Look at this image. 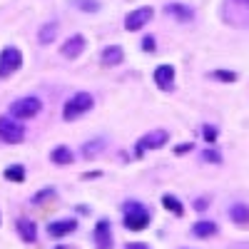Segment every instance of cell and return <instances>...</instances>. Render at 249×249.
<instances>
[{
	"label": "cell",
	"instance_id": "8fae6325",
	"mask_svg": "<svg viewBox=\"0 0 249 249\" xmlns=\"http://www.w3.org/2000/svg\"><path fill=\"white\" fill-rule=\"evenodd\" d=\"M155 82H157L160 90H172L175 88V68L172 65L155 68Z\"/></svg>",
	"mask_w": 249,
	"mask_h": 249
},
{
	"label": "cell",
	"instance_id": "603a6c76",
	"mask_svg": "<svg viewBox=\"0 0 249 249\" xmlns=\"http://www.w3.org/2000/svg\"><path fill=\"white\" fill-rule=\"evenodd\" d=\"M212 77H214V80H224V82H234V80H237V72H230V70H214Z\"/></svg>",
	"mask_w": 249,
	"mask_h": 249
},
{
	"label": "cell",
	"instance_id": "30bf717a",
	"mask_svg": "<svg viewBox=\"0 0 249 249\" xmlns=\"http://www.w3.org/2000/svg\"><path fill=\"white\" fill-rule=\"evenodd\" d=\"M85 45H88V40L82 37V35H72V37H68L65 43H62V55L70 57V60H75V57H80V55H82Z\"/></svg>",
	"mask_w": 249,
	"mask_h": 249
},
{
	"label": "cell",
	"instance_id": "7402d4cb",
	"mask_svg": "<svg viewBox=\"0 0 249 249\" xmlns=\"http://www.w3.org/2000/svg\"><path fill=\"white\" fill-rule=\"evenodd\" d=\"M5 179H10V182H23V179H25V167H23V164H13V167H8V170H5Z\"/></svg>",
	"mask_w": 249,
	"mask_h": 249
},
{
	"label": "cell",
	"instance_id": "4fadbf2b",
	"mask_svg": "<svg viewBox=\"0 0 249 249\" xmlns=\"http://www.w3.org/2000/svg\"><path fill=\"white\" fill-rule=\"evenodd\" d=\"M122 57H124L122 45H107V48H102V53H100V62H102L105 68H115V65H120Z\"/></svg>",
	"mask_w": 249,
	"mask_h": 249
},
{
	"label": "cell",
	"instance_id": "e0dca14e",
	"mask_svg": "<svg viewBox=\"0 0 249 249\" xmlns=\"http://www.w3.org/2000/svg\"><path fill=\"white\" fill-rule=\"evenodd\" d=\"M18 232L23 237V242H35L37 239V227L33 219H18Z\"/></svg>",
	"mask_w": 249,
	"mask_h": 249
},
{
	"label": "cell",
	"instance_id": "7a4b0ae2",
	"mask_svg": "<svg viewBox=\"0 0 249 249\" xmlns=\"http://www.w3.org/2000/svg\"><path fill=\"white\" fill-rule=\"evenodd\" d=\"M92 105H95V100H92L90 92H75V95L65 102V107H62V117H65L68 122H72V120L82 117L85 112H90Z\"/></svg>",
	"mask_w": 249,
	"mask_h": 249
},
{
	"label": "cell",
	"instance_id": "6da1fadb",
	"mask_svg": "<svg viewBox=\"0 0 249 249\" xmlns=\"http://www.w3.org/2000/svg\"><path fill=\"white\" fill-rule=\"evenodd\" d=\"M122 214H124V227L132 230V232H142V230L150 227V212L135 199L122 204Z\"/></svg>",
	"mask_w": 249,
	"mask_h": 249
},
{
	"label": "cell",
	"instance_id": "ac0fdd59",
	"mask_svg": "<svg viewBox=\"0 0 249 249\" xmlns=\"http://www.w3.org/2000/svg\"><path fill=\"white\" fill-rule=\"evenodd\" d=\"M192 234L195 237H214L217 234V224L214 222H210V219H202V222H195V227H192Z\"/></svg>",
	"mask_w": 249,
	"mask_h": 249
},
{
	"label": "cell",
	"instance_id": "d6986e66",
	"mask_svg": "<svg viewBox=\"0 0 249 249\" xmlns=\"http://www.w3.org/2000/svg\"><path fill=\"white\" fill-rule=\"evenodd\" d=\"M50 162L53 164H70L72 162V150L65 147V144H60V147H55L50 152Z\"/></svg>",
	"mask_w": 249,
	"mask_h": 249
},
{
	"label": "cell",
	"instance_id": "83f0119b",
	"mask_svg": "<svg viewBox=\"0 0 249 249\" xmlns=\"http://www.w3.org/2000/svg\"><path fill=\"white\" fill-rule=\"evenodd\" d=\"M124 249H150V247H147V244H142V242H130Z\"/></svg>",
	"mask_w": 249,
	"mask_h": 249
},
{
	"label": "cell",
	"instance_id": "277c9868",
	"mask_svg": "<svg viewBox=\"0 0 249 249\" xmlns=\"http://www.w3.org/2000/svg\"><path fill=\"white\" fill-rule=\"evenodd\" d=\"M167 142H170V132H167V130H152V132H147L144 137H140V140H137L135 155H137V157H142L147 150H160V147H164Z\"/></svg>",
	"mask_w": 249,
	"mask_h": 249
},
{
	"label": "cell",
	"instance_id": "44dd1931",
	"mask_svg": "<svg viewBox=\"0 0 249 249\" xmlns=\"http://www.w3.org/2000/svg\"><path fill=\"white\" fill-rule=\"evenodd\" d=\"M72 5H75L77 10H82V13H97V10L102 8L100 0H72Z\"/></svg>",
	"mask_w": 249,
	"mask_h": 249
},
{
	"label": "cell",
	"instance_id": "f546056e",
	"mask_svg": "<svg viewBox=\"0 0 249 249\" xmlns=\"http://www.w3.org/2000/svg\"><path fill=\"white\" fill-rule=\"evenodd\" d=\"M195 207H197V210H204V207H207V202H204V199H197V204H195Z\"/></svg>",
	"mask_w": 249,
	"mask_h": 249
},
{
	"label": "cell",
	"instance_id": "9c48e42d",
	"mask_svg": "<svg viewBox=\"0 0 249 249\" xmlns=\"http://www.w3.org/2000/svg\"><path fill=\"white\" fill-rule=\"evenodd\" d=\"M107 147V140L105 137H92L88 142H82V147H80V155L85 157V160H95L97 155H102Z\"/></svg>",
	"mask_w": 249,
	"mask_h": 249
},
{
	"label": "cell",
	"instance_id": "5bb4252c",
	"mask_svg": "<svg viewBox=\"0 0 249 249\" xmlns=\"http://www.w3.org/2000/svg\"><path fill=\"white\" fill-rule=\"evenodd\" d=\"M57 30H60V25H57V20H48V23L40 28V33H37V40L43 45H50V43H55V37H57Z\"/></svg>",
	"mask_w": 249,
	"mask_h": 249
},
{
	"label": "cell",
	"instance_id": "3957f363",
	"mask_svg": "<svg viewBox=\"0 0 249 249\" xmlns=\"http://www.w3.org/2000/svg\"><path fill=\"white\" fill-rule=\"evenodd\" d=\"M40 110H43V100L35 97V95L20 97V100H15L13 105H10V115H13L15 120H30V117H35Z\"/></svg>",
	"mask_w": 249,
	"mask_h": 249
},
{
	"label": "cell",
	"instance_id": "ffe728a7",
	"mask_svg": "<svg viewBox=\"0 0 249 249\" xmlns=\"http://www.w3.org/2000/svg\"><path fill=\"white\" fill-rule=\"evenodd\" d=\"M162 207H164L167 212L177 214V217H182V214H184V207H182V202H179L175 195H162Z\"/></svg>",
	"mask_w": 249,
	"mask_h": 249
},
{
	"label": "cell",
	"instance_id": "4316f807",
	"mask_svg": "<svg viewBox=\"0 0 249 249\" xmlns=\"http://www.w3.org/2000/svg\"><path fill=\"white\" fill-rule=\"evenodd\" d=\"M204 137H207V142H214L217 130H214V127H204Z\"/></svg>",
	"mask_w": 249,
	"mask_h": 249
},
{
	"label": "cell",
	"instance_id": "d4e9b609",
	"mask_svg": "<svg viewBox=\"0 0 249 249\" xmlns=\"http://www.w3.org/2000/svg\"><path fill=\"white\" fill-rule=\"evenodd\" d=\"M202 160H204V162H212V164H219V162H222V155L214 152V150H204V152H202Z\"/></svg>",
	"mask_w": 249,
	"mask_h": 249
},
{
	"label": "cell",
	"instance_id": "ba28073f",
	"mask_svg": "<svg viewBox=\"0 0 249 249\" xmlns=\"http://www.w3.org/2000/svg\"><path fill=\"white\" fill-rule=\"evenodd\" d=\"M95 247L97 249H112V232H110L107 219H100L95 224Z\"/></svg>",
	"mask_w": 249,
	"mask_h": 249
},
{
	"label": "cell",
	"instance_id": "5b68a950",
	"mask_svg": "<svg viewBox=\"0 0 249 249\" xmlns=\"http://www.w3.org/2000/svg\"><path fill=\"white\" fill-rule=\"evenodd\" d=\"M0 140L8 144H20L25 140V127L13 117H0Z\"/></svg>",
	"mask_w": 249,
	"mask_h": 249
},
{
	"label": "cell",
	"instance_id": "cb8c5ba5",
	"mask_svg": "<svg viewBox=\"0 0 249 249\" xmlns=\"http://www.w3.org/2000/svg\"><path fill=\"white\" fill-rule=\"evenodd\" d=\"M50 197H55V190H53V187H48V190H40V192L33 197V202L40 204V202H45V199H50Z\"/></svg>",
	"mask_w": 249,
	"mask_h": 249
},
{
	"label": "cell",
	"instance_id": "484cf974",
	"mask_svg": "<svg viewBox=\"0 0 249 249\" xmlns=\"http://www.w3.org/2000/svg\"><path fill=\"white\" fill-rule=\"evenodd\" d=\"M142 50L152 53V50H155V37H144V40H142Z\"/></svg>",
	"mask_w": 249,
	"mask_h": 249
},
{
	"label": "cell",
	"instance_id": "9a60e30c",
	"mask_svg": "<svg viewBox=\"0 0 249 249\" xmlns=\"http://www.w3.org/2000/svg\"><path fill=\"white\" fill-rule=\"evenodd\" d=\"M167 15H172V18H177L179 23H190V20L195 18V13H192V8H187V5H182V3H170L167 8Z\"/></svg>",
	"mask_w": 249,
	"mask_h": 249
},
{
	"label": "cell",
	"instance_id": "f1b7e54d",
	"mask_svg": "<svg viewBox=\"0 0 249 249\" xmlns=\"http://www.w3.org/2000/svg\"><path fill=\"white\" fill-rule=\"evenodd\" d=\"M187 150H192V144H182V147H177L175 152H177V155H182V152H187Z\"/></svg>",
	"mask_w": 249,
	"mask_h": 249
},
{
	"label": "cell",
	"instance_id": "52a82bcc",
	"mask_svg": "<svg viewBox=\"0 0 249 249\" xmlns=\"http://www.w3.org/2000/svg\"><path fill=\"white\" fill-rule=\"evenodd\" d=\"M152 15H155V10H152L150 5H142V8L127 13V18H124V30H130V33L142 30V28L152 20Z\"/></svg>",
	"mask_w": 249,
	"mask_h": 249
},
{
	"label": "cell",
	"instance_id": "2e32d148",
	"mask_svg": "<svg viewBox=\"0 0 249 249\" xmlns=\"http://www.w3.org/2000/svg\"><path fill=\"white\" fill-rule=\"evenodd\" d=\"M230 217L234 224H249V204L244 202H234L230 207Z\"/></svg>",
	"mask_w": 249,
	"mask_h": 249
},
{
	"label": "cell",
	"instance_id": "8992f818",
	"mask_svg": "<svg viewBox=\"0 0 249 249\" xmlns=\"http://www.w3.org/2000/svg\"><path fill=\"white\" fill-rule=\"evenodd\" d=\"M20 65H23V53L18 48H3V53H0V77L13 75L15 70H20Z\"/></svg>",
	"mask_w": 249,
	"mask_h": 249
},
{
	"label": "cell",
	"instance_id": "7c38bea8",
	"mask_svg": "<svg viewBox=\"0 0 249 249\" xmlns=\"http://www.w3.org/2000/svg\"><path fill=\"white\" fill-rule=\"evenodd\" d=\"M77 230V222L75 219H55L48 224V234L50 237H68Z\"/></svg>",
	"mask_w": 249,
	"mask_h": 249
},
{
	"label": "cell",
	"instance_id": "4dcf8cb0",
	"mask_svg": "<svg viewBox=\"0 0 249 249\" xmlns=\"http://www.w3.org/2000/svg\"><path fill=\"white\" fill-rule=\"evenodd\" d=\"M239 3H244V5H249V0H239Z\"/></svg>",
	"mask_w": 249,
	"mask_h": 249
}]
</instances>
